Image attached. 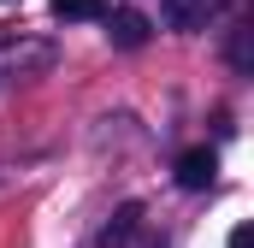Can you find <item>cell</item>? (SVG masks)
I'll return each mask as SVG.
<instances>
[{"instance_id": "cell-2", "label": "cell", "mask_w": 254, "mask_h": 248, "mask_svg": "<svg viewBox=\"0 0 254 248\" xmlns=\"http://www.w3.org/2000/svg\"><path fill=\"white\" fill-rule=\"evenodd\" d=\"M107 36H113V48H142L154 36V24L142 12H107Z\"/></svg>"}, {"instance_id": "cell-5", "label": "cell", "mask_w": 254, "mask_h": 248, "mask_svg": "<svg viewBox=\"0 0 254 248\" xmlns=\"http://www.w3.org/2000/svg\"><path fill=\"white\" fill-rule=\"evenodd\" d=\"M231 248H249V225H237V231H231Z\"/></svg>"}, {"instance_id": "cell-3", "label": "cell", "mask_w": 254, "mask_h": 248, "mask_svg": "<svg viewBox=\"0 0 254 248\" xmlns=\"http://www.w3.org/2000/svg\"><path fill=\"white\" fill-rule=\"evenodd\" d=\"M160 12H166L172 30H201L213 18V0H160Z\"/></svg>"}, {"instance_id": "cell-1", "label": "cell", "mask_w": 254, "mask_h": 248, "mask_svg": "<svg viewBox=\"0 0 254 248\" xmlns=\"http://www.w3.org/2000/svg\"><path fill=\"white\" fill-rule=\"evenodd\" d=\"M213 178H219V154H213V148L178 154V184L184 189H213Z\"/></svg>"}, {"instance_id": "cell-4", "label": "cell", "mask_w": 254, "mask_h": 248, "mask_svg": "<svg viewBox=\"0 0 254 248\" xmlns=\"http://www.w3.org/2000/svg\"><path fill=\"white\" fill-rule=\"evenodd\" d=\"M48 12L60 24H95V18H107V0H48Z\"/></svg>"}]
</instances>
